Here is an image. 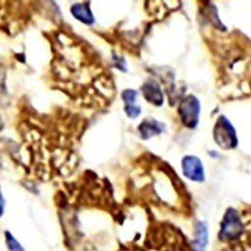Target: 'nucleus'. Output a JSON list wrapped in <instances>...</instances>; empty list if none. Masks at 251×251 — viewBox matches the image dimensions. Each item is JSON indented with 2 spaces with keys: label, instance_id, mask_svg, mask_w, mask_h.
Wrapping results in <instances>:
<instances>
[{
  "label": "nucleus",
  "instance_id": "obj_8",
  "mask_svg": "<svg viewBox=\"0 0 251 251\" xmlns=\"http://www.w3.org/2000/svg\"><path fill=\"white\" fill-rule=\"evenodd\" d=\"M137 98L138 93L132 89L125 90L122 94V99L125 102V112L131 119H136L141 114V107L136 104Z\"/></svg>",
  "mask_w": 251,
  "mask_h": 251
},
{
  "label": "nucleus",
  "instance_id": "obj_9",
  "mask_svg": "<svg viewBox=\"0 0 251 251\" xmlns=\"http://www.w3.org/2000/svg\"><path fill=\"white\" fill-rule=\"evenodd\" d=\"M71 13L78 22L87 25H92L95 23L94 14L88 3H75L71 7Z\"/></svg>",
  "mask_w": 251,
  "mask_h": 251
},
{
  "label": "nucleus",
  "instance_id": "obj_6",
  "mask_svg": "<svg viewBox=\"0 0 251 251\" xmlns=\"http://www.w3.org/2000/svg\"><path fill=\"white\" fill-rule=\"evenodd\" d=\"M209 242L208 225L204 221H196L194 225V240L193 251H206Z\"/></svg>",
  "mask_w": 251,
  "mask_h": 251
},
{
  "label": "nucleus",
  "instance_id": "obj_5",
  "mask_svg": "<svg viewBox=\"0 0 251 251\" xmlns=\"http://www.w3.org/2000/svg\"><path fill=\"white\" fill-rule=\"evenodd\" d=\"M144 98L154 106L160 107L164 102V97L159 83L154 79H149L142 87Z\"/></svg>",
  "mask_w": 251,
  "mask_h": 251
},
{
  "label": "nucleus",
  "instance_id": "obj_10",
  "mask_svg": "<svg viewBox=\"0 0 251 251\" xmlns=\"http://www.w3.org/2000/svg\"><path fill=\"white\" fill-rule=\"evenodd\" d=\"M4 237H5V244L8 249V251H25V247L22 245L14 236L13 234L6 230L4 232Z\"/></svg>",
  "mask_w": 251,
  "mask_h": 251
},
{
  "label": "nucleus",
  "instance_id": "obj_3",
  "mask_svg": "<svg viewBox=\"0 0 251 251\" xmlns=\"http://www.w3.org/2000/svg\"><path fill=\"white\" fill-rule=\"evenodd\" d=\"M178 111L184 126L190 129L197 127L201 107L199 100L195 96L189 95L185 97L180 102Z\"/></svg>",
  "mask_w": 251,
  "mask_h": 251
},
{
  "label": "nucleus",
  "instance_id": "obj_4",
  "mask_svg": "<svg viewBox=\"0 0 251 251\" xmlns=\"http://www.w3.org/2000/svg\"><path fill=\"white\" fill-rule=\"evenodd\" d=\"M182 170L184 176L191 181L203 182L205 180L203 164L196 156H185L182 160Z\"/></svg>",
  "mask_w": 251,
  "mask_h": 251
},
{
  "label": "nucleus",
  "instance_id": "obj_7",
  "mask_svg": "<svg viewBox=\"0 0 251 251\" xmlns=\"http://www.w3.org/2000/svg\"><path fill=\"white\" fill-rule=\"evenodd\" d=\"M165 129L164 124L156 121L155 119L148 118L145 119L139 126L138 131L143 140H149L152 137H155L161 134Z\"/></svg>",
  "mask_w": 251,
  "mask_h": 251
},
{
  "label": "nucleus",
  "instance_id": "obj_2",
  "mask_svg": "<svg viewBox=\"0 0 251 251\" xmlns=\"http://www.w3.org/2000/svg\"><path fill=\"white\" fill-rule=\"evenodd\" d=\"M214 140L223 150L236 148L238 139L232 124L225 116H220L214 127Z\"/></svg>",
  "mask_w": 251,
  "mask_h": 251
},
{
  "label": "nucleus",
  "instance_id": "obj_1",
  "mask_svg": "<svg viewBox=\"0 0 251 251\" xmlns=\"http://www.w3.org/2000/svg\"><path fill=\"white\" fill-rule=\"evenodd\" d=\"M244 230L243 223L238 212L234 208H228L221 222L219 239L221 241H231L238 239Z\"/></svg>",
  "mask_w": 251,
  "mask_h": 251
},
{
  "label": "nucleus",
  "instance_id": "obj_11",
  "mask_svg": "<svg viewBox=\"0 0 251 251\" xmlns=\"http://www.w3.org/2000/svg\"><path fill=\"white\" fill-rule=\"evenodd\" d=\"M4 210H5V199L1 191V186H0V218L3 216Z\"/></svg>",
  "mask_w": 251,
  "mask_h": 251
}]
</instances>
